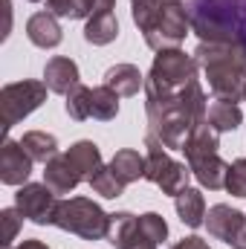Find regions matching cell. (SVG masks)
I'll list each match as a JSON object with an SVG mask.
<instances>
[{
    "label": "cell",
    "instance_id": "cell-1",
    "mask_svg": "<svg viewBox=\"0 0 246 249\" xmlns=\"http://www.w3.org/2000/svg\"><path fill=\"white\" fill-rule=\"evenodd\" d=\"M145 113H148L145 148L183 151L185 136L197 124L209 122L206 119L209 99L200 78H194L177 93H145Z\"/></svg>",
    "mask_w": 246,
    "mask_h": 249
},
{
    "label": "cell",
    "instance_id": "cell-2",
    "mask_svg": "<svg viewBox=\"0 0 246 249\" xmlns=\"http://www.w3.org/2000/svg\"><path fill=\"white\" fill-rule=\"evenodd\" d=\"M194 61L203 70L209 90L220 102H244L246 96V44H209L200 41Z\"/></svg>",
    "mask_w": 246,
    "mask_h": 249
},
{
    "label": "cell",
    "instance_id": "cell-3",
    "mask_svg": "<svg viewBox=\"0 0 246 249\" xmlns=\"http://www.w3.org/2000/svg\"><path fill=\"white\" fill-rule=\"evenodd\" d=\"M55 226L84 241H102L110 232V214L90 197H70L58 206Z\"/></svg>",
    "mask_w": 246,
    "mask_h": 249
},
{
    "label": "cell",
    "instance_id": "cell-4",
    "mask_svg": "<svg viewBox=\"0 0 246 249\" xmlns=\"http://www.w3.org/2000/svg\"><path fill=\"white\" fill-rule=\"evenodd\" d=\"M197 70L194 55H185L180 47L159 50L145 75V93H177L197 78Z\"/></svg>",
    "mask_w": 246,
    "mask_h": 249
},
{
    "label": "cell",
    "instance_id": "cell-5",
    "mask_svg": "<svg viewBox=\"0 0 246 249\" xmlns=\"http://www.w3.org/2000/svg\"><path fill=\"white\" fill-rule=\"evenodd\" d=\"M47 93H50V87H47L44 81H32V78L3 84V90H0L3 130H12L18 122H23L29 113H35V110L47 102Z\"/></svg>",
    "mask_w": 246,
    "mask_h": 249
},
{
    "label": "cell",
    "instance_id": "cell-6",
    "mask_svg": "<svg viewBox=\"0 0 246 249\" xmlns=\"http://www.w3.org/2000/svg\"><path fill=\"white\" fill-rule=\"evenodd\" d=\"M188 29H191V15H188L185 3H180V0H165L162 9L157 12V18L151 20V26L142 32V38H145V44L151 50L159 53V50L180 47L185 41V35H188Z\"/></svg>",
    "mask_w": 246,
    "mask_h": 249
},
{
    "label": "cell",
    "instance_id": "cell-7",
    "mask_svg": "<svg viewBox=\"0 0 246 249\" xmlns=\"http://www.w3.org/2000/svg\"><path fill=\"white\" fill-rule=\"evenodd\" d=\"M191 168L188 162H177L174 157H168L165 148H148L145 154V180L154 183L162 194L177 197L183 188H188Z\"/></svg>",
    "mask_w": 246,
    "mask_h": 249
},
{
    "label": "cell",
    "instance_id": "cell-8",
    "mask_svg": "<svg viewBox=\"0 0 246 249\" xmlns=\"http://www.w3.org/2000/svg\"><path fill=\"white\" fill-rule=\"evenodd\" d=\"M58 206H61L58 194L47 183H26V186L18 188V194H15V209L26 220L38 223V226H55Z\"/></svg>",
    "mask_w": 246,
    "mask_h": 249
},
{
    "label": "cell",
    "instance_id": "cell-9",
    "mask_svg": "<svg viewBox=\"0 0 246 249\" xmlns=\"http://www.w3.org/2000/svg\"><path fill=\"white\" fill-rule=\"evenodd\" d=\"M32 157L26 154V148L15 139H6L3 142V151H0V180L3 186H26L29 183V174H32Z\"/></svg>",
    "mask_w": 246,
    "mask_h": 249
},
{
    "label": "cell",
    "instance_id": "cell-10",
    "mask_svg": "<svg viewBox=\"0 0 246 249\" xmlns=\"http://www.w3.org/2000/svg\"><path fill=\"white\" fill-rule=\"evenodd\" d=\"M110 247L116 249H157V244L139 229V217L130 212L110 214V232H107Z\"/></svg>",
    "mask_w": 246,
    "mask_h": 249
},
{
    "label": "cell",
    "instance_id": "cell-11",
    "mask_svg": "<svg viewBox=\"0 0 246 249\" xmlns=\"http://www.w3.org/2000/svg\"><path fill=\"white\" fill-rule=\"evenodd\" d=\"M244 223H246L244 212H238V209H232V206H226V203L211 206V209H209V214H206L209 235H211V238H217V241H223L226 247H232V241L238 238V232L244 229Z\"/></svg>",
    "mask_w": 246,
    "mask_h": 249
},
{
    "label": "cell",
    "instance_id": "cell-12",
    "mask_svg": "<svg viewBox=\"0 0 246 249\" xmlns=\"http://www.w3.org/2000/svg\"><path fill=\"white\" fill-rule=\"evenodd\" d=\"M64 157H67V162L72 165V171L81 177V183H90L93 174L105 165L99 145L90 142V139H78V142H72V145L64 151Z\"/></svg>",
    "mask_w": 246,
    "mask_h": 249
},
{
    "label": "cell",
    "instance_id": "cell-13",
    "mask_svg": "<svg viewBox=\"0 0 246 249\" xmlns=\"http://www.w3.org/2000/svg\"><path fill=\"white\" fill-rule=\"evenodd\" d=\"M26 38H29L35 47H41V50H55L64 41L58 18L50 15V12H35V15L26 20Z\"/></svg>",
    "mask_w": 246,
    "mask_h": 249
},
{
    "label": "cell",
    "instance_id": "cell-14",
    "mask_svg": "<svg viewBox=\"0 0 246 249\" xmlns=\"http://www.w3.org/2000/svg\"><path fill=\"white\" fill-rule=\"evenodd\" d=\"M78 78H81V75H78V64L72 61V58L55 55V58H50L47 67H44V84L50 87V93L67 96L75 84H81Z\"/></svg>",
    "mask_w": 246,
    "mask_h": 249
},
{
    "label": "cell",
    "instance_id": "cell-15",
    "mask_svg": "<svg viewBox=\"0 0 246 249\" xmlns=\"http://www.w3.org/2000/svg\"><path fill=\"white\" fill-rule=\"evenodd\" d=\"M188 168H191V177L209 191H217V188L226 186V171H229V162L220 160V154H209V157H197V160H188Z\"/></svg>",
    "mask_w": 246,
    "mask_h": 249
},
{
    "label": "cell",
    "instance_id": "cell-16",
    "mask_svg": "<svg viewBox=\"0 0 246 249\" xmlns=\"http://www.w3.org/2000/svg\"><path fill=\"white\" fill-rule=\"evenodd\" d=\"M44 183L53 188L55 194H72L75 186L81 183V177L72 171V165L67 162V157L58 154L50 162H44Z\"/></svg>",
    "mask_w": 246,
    "mask_h": 249
},
{
    "label": "cell",
    "instance_id": "cell-17",
    "mask_svg": "<svg viewBox=\"0 0 246 249\" xmlns=\"http://www.w3.org/2000/svg\"><path fill=\"white\" fill-rule=\"evenodd\" d=\"M174 209L188 229H200L206 223V197L200 188H183L174 197Z\"/></svg>",
    "mask_w": 246,
    "mask_h": 249
},
{
    "label": "cell",
    "instance_id": "cell-18",
    "mask_svg": "<svg viewBox=\"0 0 246 249\" xmlns=\"http://www.w3.org/2000/svg\"><path fill=\"white\" fill-rule=\"evenodd\" d=\"M105 84L116 90L119 96H136L139 90H145V75L133 64H113L105 72Z\"/></svg>",
    "mask_w": 246,
    "mask_h": 249
},
{
    "label": "cell",
    "instance_id": "cell-19",
    "mask_svg": "<svg viewBox=\"0 0 246 249\" xmlns=\"http://www.w3.org/2000/svg\"><path fill=\"white\" fill-rule=\"evenodd\" d=\"M119 38V20L113 12H99V15H90L87 23H84V41L93 44V47H107Z\"/></svg>",
    "mask_w": 246,
    "mask_h": 249
},
{
    "label": "cell",
    "instance_id": "cell-20",
    "mask_svg": "<svg viewBox=\"0 0 246 249\" xmlns=\"http://www.w3.org/2000/svg\"><path fill=\"white\" fill-rule=\"evenodd\" d=\"M220 148V133L211 127L209 122L197 124L183 142V154H185V162L188 160H197V157H209V154H217Z\"/></svg>",
    "mask_w": 246,
    "mask_h": 249
},
{
    "label": "cell",
    "instance_id": "cell-21",
    "mask_svg": "<svg viewBox=\"0 0 246 249\" xmlns=\"http://www.w3.org/2000/svg\"><path fill=\"white\" fill-rule=\"evenodd\" d=\"M110 168L116 171V177L122 180L124 186H130L136 180H145V157L139 151H133V148L116 151L113 160H110Z\"/></svg>",
    "mask_w": 246,
    "mask_h": 249
},
{
    "label": "cell",
    "instance_id": "cell-22",
    "mask_svg": "<svg viewBox=\"0 0 246 249\" xmlns=\"http://www.w3.org/2000/svg\"><path fill=\"white\" fill-rule=\"evenodd\" d=\"M209 124L217 130V133H229V130H238L244 124V110L235 105V102H220L214 99L209 105V113H206Z\"/></svg>",
    "mask_w": 246,
    "mask_h": 249
},
{
    "label": "cell",
    "instance_id": "cell-23",
    "mask_svg": "<svg viewBox=\"0 0 246 249\" xmlns=\"http://www.w3.org/2000/svg\"><path fill=\"white\" fill-rule=\"evenodd\" d=\"M119 93L110 90L107 84L102 87H93V96H90V119H99V122H113L119 116Z\"/></svg>",
    "mask_w": 246,
    "mask_h": 249
},
{
    "label": "cell",
    "instance_id": "cell-24",
    "mask_svg": "<svg viewBox=\"0 0 246 249\" xmlns=\"http://www.w3.org/2000/svg\"><path fill=\"white\" fill-rule=\"evenodd\" d=\"M20 145L26 148V154L35 162H50L53 157H58V139L47 130H26Z\"/></svg>",
    "mask_w": 246,
    "mask_h": 249
},
{
    "label": "cell",
    "instance_id": "cell-25",
    "mask_svg": "<svg viewBox=\"0 0 246 249\" xmlns=\"http://www.w3.org/2000/svg\"><path fill=\"white\" fill-rule=\"evenodd\" d=\"M90 96H93V87L75 84V87L67 93V102H64L67 116L75 119V122H87V119H90Z\"/></svg>",
    "mask_w": 246,
    "mask_h": 249
},
{
    "label": "cell",
    "instance_id": "cell-26",
    "mask_svg": "<svg viewBox=\"0 0 246 249\" xmlns=\"http://www.w3.org/2000/svg\"><path fill=\"white\" fill-rule=\"evenodd\" d=\"M90 188L96 191V194H102L105 200H116V197H122L124 191V183L116 177V171L110 168V165H102L96 174H93V180H90Z\"/></svg>",
    "mask_w": 246,
    "mask_h": 249
},
{
    "label": "cell",
    "instance_id": "cell-27",
    "mask_svg": "<svg viewBox=\"0 0 246 249\" xmlns=\"http://www.w3.org/2000/svg\"><path fill=\"white\" fill-rule=\"evenodd\" d=\"M47 12L55 18H67V20H81L90 18V9L84 0H47Z\"/></svg>",
    "mask_w": 246,
    "mask_h": 249
},
{
    "label": "cell",
    "instance_id": "cell-28",
    "mask_svg": "<svg viewBox=\"0 0 246 249\" xmlns=\"http://www.w3.org/2000/svg\"><path fill=\"white\" fill-rule=\"evenodd\" d=\"M139 229H142L154 244H162V241L168 238V223H165V217L157 214V212H145V214H139Z\"/></svg>",
    "mask_w": 246,
    "mask_h": 249
},
{
    "label": "cell",
    "instance_id": "cell-29",
    "mask_svg": "<svg viewBox=\"0 0 246 249\" xmlns=\"http://www.w3.org/2000/svg\"><path fill=\"white\" fill-rule=\"evenodd\" d=\"M226 191L232 197H246V157L229 162V171H226Z\"/></svg>",
    "mask_w": 246,
    "mask_h": 249
},
{
    "label": "cell",
    "instance_id": "cell-30",
    "mask_svg": "<svg viewBox=\"0 0 246 249\" xmlns=\"http://www.w3.org/2000/svg\"><path fill=\"white\" fill-rule=\"evenodd\" d=\"M0 220H3V249H12V244L18 241L23 214H20L18 209H3V212H0Z\"/></svg>",
    "mask_w": 246,
    "mask_h": 249
},
{
    "label": "cell",
    "instance_id": "cell-31",
    "mask_svg": "<svg viewBox=\"0 0 246 249\" xmlns=\"http://www.w3.org/2000/svg\"><path fill=\"white\" fill-rule=\"evenodd\" d=\"M171 249H211V247H209L206 238H200V235H188V238H183L180 244H174Z\"/></svg>",
    "mask_w": 246,
    "mask_h": 249
},
{
    "label": "cell",
    "instance_id": "cell-32",
    "mask_svg": "<svg viewBox=\"0 0 246 249\" xmlns=\"http://www.w3.org/2000/svg\"><path fill=\"white\" fill-rule=\"evenodd\" d=\"M84 3H87L90 15H99V12H113V6H116V0H84Z\"/></svg>",
    "mask_w": 246,
    "mask_h": 249
},
{
    "label": "cell",
    "instance_id": "cell-33",
    "mask_svg": "<svg viewBox=\"0 0 246 249\" xmlns=\"http://www.w3.org/2000/svg\"><path fill=\"white\" fill-rule=\"evenodd\" d=\"M165 0H130V6L133 9H157V6H162Z\"/></svg>",
    "mask_w": 246,
    "mask_h": 249
},
{
    "label": "cell",
    "instance_id": "cell-34",
    "mask_svg": "<svg viewBox=\"0 0 246 249\" xmlns=\"http://www.w3.org/2000/svg\"><path fill=\"white\" fill-rule=\"evenodd\" d=\"M12 249H50V247H47L44 241H35V238H32V241H20L18 247H12Z\"/></svg>",
    "mask_w": 246,
    "mask_h": 249
},
{
    "label": "cell",
    "instance_id": "cell-35",
    "mask_svg": "<svg viewBox=\"0 0 246 249\" xmlns=\"http://www.w3.org/2000/svg\"><path fill=\"white\" fill-rule=\"evenodd\" d=\"M29 3H41V0H29Z\"/></svg>",
    "mask_w": 246,
    "mask_h": 249
},
{
    "label": "cell",
    "instance_id": "cell-36",
    "mask_svg": "<svg viewBox=\"0 0 246 249\" xmlns=\"http://www.w3.org/2000/svg\"><path fill=\"white\" fill-rule=\"evenodd\" d=\"M244 102H246V96H244Z\"/></svg>",
    "mask_w": 246,
    "mask_h": 249
}]
</instances>
